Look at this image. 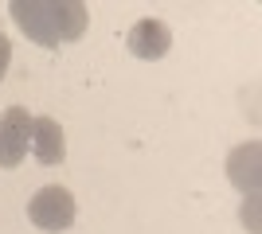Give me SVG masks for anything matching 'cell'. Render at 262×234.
I'll list each match as a JSON object with an SVG mask.
<instances>
[{
	"mask_svg": "<svg viewBox=\"0 0 262 234\" xmlns=\"http://www.w3.org/2000/svg\"><path fill=\"white\" fill-rule=\"evenodd\" d=\"M227 172H231V179H235V188L254 195V191H258V141L235 148V152L227 156Z\"/></svg>",
	"mask_w": 262,
	"mask_h": 234,
	"instance_id": "6",
	"label": "cell"
},
{
	"mask_svg": "<svg viewBox=\"0 0 262 234\" xmlns=\"http://www.w3.org/2000/svg\"><path fill=\"white\" fill-rule=\"evenodd\" d=\"M32 152H35V160L43 168L63 164L67 141H63V129H59L55 117H32Z\"/></svg>",
	"mask_w": 262,
	"mask_h": 234,
	"instance_id": "5",
	"label": "cell"
},
{
	"mask_svg": "<svg viewBox=\"0 0 262 234\" xmlns=\"http://www.w3.org/2000/svg\"><path fill=\"white\" fill-rule=\"evenodd\" d=\"M32 145V117L24 106L0 113V168H16Z\"/></svg>",
	"mask_w": 262,
	"mask_h": 234,
	"instance_id": "3",
	"label": "cell"
},
{
	"mask_svg": "<svg viewBox=\"0 0 262 234\" xmlns=\"http://www.w3.org/2000/svg\"><path fill=\"white\" fill-rule=\"evenodd\" d=\"M8 63H12V43L4 39V32H0V78H4V70H8Z\"/></svg>",
	"mask_w": 262,
	"mask_h": 234,
	"instance_id": "7",
	"label": "cell"
},
{
	"mask_svg": "<svg viewBox=\"0 0 262 234\" xmlns=\"http://www.w3.org/2000/svg\"><path fill=\"white\" fill-rule=\"evenodd\" d=\"M75 215H78L75 195L67 188H59V184H47V188H39L32 199H28V219L47 234L67 230V226L75 223Z\"/></svg>",
	"mask_w": 262,
	"mask_h": 234,
	"instance_id": "2",
	"label": "cell"
},
{
	"mask_svg": "<svg viewBox=\"0 0 262 234\" xmlns=\"http://www.w3.org/2000/svg\"><path fill=\"white\" fill-rule=\"evenodd\" d=\"M8 12L16 28L39 47L75 43L86 32V4L82 0H12Z\"/></svg>",
	"mask_w": 262,
	"mask_h": 234,
	"instance_id": "1",
	"label": "cell"
},
{
	"mask_svg": "<svg viewBox=\"0 0 262 234\" xmlns=\"http://www.w3.org/2000/svg\"><path fill=\"white\" fill-rule=\"evenodd\" d=\"M125 47H129L133 59H145V63H153V59H164L168 55V47H172V28L164 20H137L125 35Z\"/></svg>",
	"mask_w": 262,
	"mask_h": 234,
	"instance_id": "4",
	"label": "cell"
}]
</instances>
